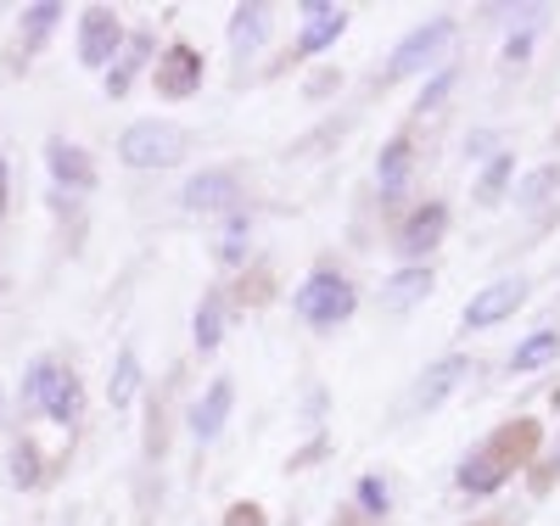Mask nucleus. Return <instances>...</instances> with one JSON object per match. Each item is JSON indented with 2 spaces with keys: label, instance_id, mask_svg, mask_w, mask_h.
I'll list each match as a JSON object with an SVG mask.
<instances>
[{
  "label": "nucleus",
  "instance_id": "obj_23",
  "mask_svg": "<svg viewBox=\"0 0 560 526\" xmlns=\"http://www.w3.org/2000/svg\"><path fill=\"white\" fill-rule=\"evenodd\" d=\"M219 337H224V297H219V292H208V297H202V308H197V348H202V353H213V348H219Z\"/></svg>",
  "mask_w": 560,
  "mask_h": 526
},
{
  "label": "nucleus",
  "instance_id": "obj_6",
  "mask_svg": "<svg viewBox=\"0 0 560 526\" xmlns=\"http://www.w3.org/2000/svg\"><path fill=\"white\" fill-rule=\"evenodd\" d=\"M179 202L191 208V213H236L242 185H236V174H230V168H202L191 185H185Z\"/></svg>",
  "mask_w": 560,
  "mask_h": 526
},
{
  "label": "nucleus",
  "instance_id": "obj_26",
  "mask_svg": "<svg viewBox=\"0 0 560 526\" xmlns=\"http://www.w3.org/2000/svg\"><path fill=\"white\" fill-rule=\"evenodd\" d=\"M242 258H247V213L236 208L219 230V264H242Z\"/></svg>",
  "mask_w": 560,
  "mask_h": 526
},
{
  "label": "nucleus",
  "instance_id": "obj_7",
  "mask_svg": "<svg viewBox=\"0 0 560 526\" xmlns=\"http://www.w3.org/2000/svg\"><path fill=\"white\" fill-rule=\"evenodd\" d=\"M522 297H527V280H493L488 292H477L465 303V330H488V325L510 319L522 308Z\"/></svg>",
  "mask_w": 560,
  "mask_h": 526
},
{
  "label": "nucleus",
  "instance_id": "obj_17",
  "mask_svg": "<svg viewBox=\"0 0 560 526\" xmlns=\"http://www.w3.org/2000/svg\"><path fill=\"white\" fill-rule=\"evenodd\" d=\"M57 359H34L28 370H23V387H18V414L28 420V414H39L45 409V393H51V381H57Z\"/></svg>",
  "mask_w": 560,
  "mask_h": 526
},
{
  "label": "nucleus",
  "instance_id": "obj_29",
  "mask_svg": "<svg viewBox=\"0 0 560 526\" xmlns=\"http://www.w3.org/2000/svg\"><path fill=\"white\" fill-rule=\"evenodd\" d=\"M224 526H264V510L258 504H236V510L224 515Z\"/></svg>",
  "mask_w": 560,
  "mask_h": 526
},
{
  "label": "nucleus",
  "instance_id": "obj_2",
  "mask_svg": "<svg viewBox=\"0 0 560 526\" xmlns=\"http://www.w3.org/2000/svg\"><path fill=\"white\" fill-rule=\"evenodd\" d=\"M118 157L129 168H174L185 157V129L168 118H140L118 135Z\"/></svg>",
  "mask_w": 560,
  "mask_h": 526
},
{
  "label": "nucleus",
  "instance_id": "obj_18",
  "mask_svg": "<svg viewBox=\"0 0 560 526\" xmlns=\"http://www.w3.org/2000/svg\"><path fill=\"white\" fill-rule=\"evenodd\" d=\"M62 17H68V12L57 7V0H39V7H23V17H18V23H23V57H34L39 45L51 39V28H57Z\"/></svg>",
  "mask_w": 560,
  "mask_h": 526
},
{
  "label": "nucleus",
  "instance_id": "obj_8",
  "mask_svg": "<svg viewBox=\"0 0 560 526\" xmlns=\"http://www.w3.org/2000/svg\"><path fill=\"white\" fill-rule=\"evenodd\" d=\"M45 168H51L57 185L79 190V197H84V190H96V163H90V152L73 147V140H62V135L45 140Z\"/></svg>",
  "mask_w": 560,
  "mask_h": 526
},
{
  "label": "nucleus",
  "instance_id": "obj_21",
  "mask_svg": "<svg viewBox=\"0 0 560 526\" xmlns=\"http://www.w3.org/2000/svg\"><path fill=\"white\" fill-rule=\"evenodd\" d=\"M427 292H432V269H420V264H409V269H398L387 280V303L393 308H409L415 297H427Z\"/></svg>",
  "mask_w": 560,
  "mask_h": 526
},
{
  "label": "nucleus",
  "instance_id": "obj_28",
  "mask_svg": "<svg viewBox=\"0 0 560 526\" xmlns=\"http://www.w3.org/2000/svg\"><path fill=\"white\" fill-rule=\"evenodd\" d=\"M555 179H560V168H544V174H533V179H527V185L516 190V202H522V208H533V202L544 197V190H549Z\"/></svg>",
  "mask_w": 560,
  "mask_h": 526
},
{
  "label": "nucleus",
  "instance_id": "obj_14",
  "mask_svg": "<svg viewBox=\"0 0 560 526\" xmlns=\"http://www.w3.org/2000/svg\"><path fill=\"white\" fill-rule=\"evenodd\" d=\"M303 12H308V28L298 34V57H314L331 39H342V28H348V12L342 7H303Z\"/></svg>",
  "mask_w": 560,
  "mask_h": 526
},
{
  "label": "nucleus",
  "instance_id": "obj_22",
  "mask_svg": "<svg viewBox=\"0 0 560 526\" xmlns=\"http://www.w3.org/2000/svg\"><path fill=\"white\" fill-rule=\"evenodd\" d=\"M560 353V330H538V337H527L516 353H510V370H538Z\"/></svg>",
  "mask_w": 560,
  "mask_h": 526
},
{
  "label": "nucleus",
  "instance_id": "obj_13",
  "mask_svg": "<svg viewBox=\"0 0 560 526\" xmlns=\"http://www.w3.org/2000/svg\"><path fill=\"white\" fill-rule=\"evenodd\" d=\"M51 425H79V414H84V387H79V375L62 364L57 370V381H51V393H45V409H39Z\"/></svg>",
  "mask_w": 560,
  "mask_h": 526
},
{
  "label": "nucleus",
  "instance_id": "obj_12",
  "mask_svg": "<svg viewBox=\"0 0 560 526\" xmlns=\"http://www.w3.org/2000/svg\"><path fill=\"white\" fill-rule=\"evenodd\" d=\"M230 404H236V387H230V381L219 375L213 387L202 393V404L191 409V432H197L202 443H213V437L224 432V420H230Z\"/></svg>",
  "mask_w": 560,
  "mask_h": 526
},
{
  "label": "nucleus",
  "instance_id": "obj_24",
  "mask_svg": "<svg viewBox=\"0 0 560 526\" xmlns=\"http://www.w3.org/2000/svg\"><path fill=\"white\" fill-rule=\"evenodd\" d=\"M510 174H516V157H510V152H499L488 168H482V179H477V202H499L504 197V185H510Z\"/></svg>",
  "mask_w": 560,
  "mask_h": 526
},
{
  "label": "nucleus",
  "instance_id": "obj_25",
  "mask_svg": "<svg viewBox=\"0 0 560 526\" xmlns=\"http://www.w3.org/2000/svg\"><path fill=\"white\" fill-rule=\"evenodd\" d=\"M12 470H7V482L12 488H39V448L23 437V443H12V459H7Z\"/></svg>",
  "mask_w": 560,
  "mask_h": 526
},
{
  "label": "nucleus",
  "instance_id": "obj_1",
  "mask_svg": "<svg viewBox=\"0 0 560 526\" xmlns=\"http://www.w3.org/2000/svg\"><path fill=\"white\" fill-rule=\"evenodd\" d=\"M292 308H298V319H303V325H314V330H331V325L353 319L359 292H353V280H348V274H337V269H314V274L298 285Z\"/></svg>",
  "mask_w": 560,
  "mask_h": 526
},
{
  "label": "nucleus",
  "instance_id": "obj_20",
  "mask_svg": "<svg viewBox=\"0 0 560 526\" xmlns=\"http://www.w3.org/2000/svg\"><path fill=\"white\" fill-rule=\"evenodd\" d=\"M409 168H415L409 140H404V135H398V140H387V147H382V163H376V179H382V190H404Z\"/></svg>",
  "mask_w": 560,
  "mask_h": 526
},
{
  "label": "nucleus",
  "instance_id": "obj_31",
  "mask_svg": "<svg viewBox=\"0 0 560 526\" xmlns=\"http://www.w3.org/2000/svg\"><path fill=\"white\" fill-rule=\"evenodd\" d=\"M7 202H12V163L0 157V213H7Z\"/></svg>",
  "mask_w": 560,
  "mask_h": 526
},
{
  "label": "nucleus",
  "instance_id": "obj_30",
  "mask_svg": "<svg viewBox=\"0 0 560 526\" xmlns=\"http://www.w3.org/2000/svg\"><path fill=\"white\" fill-rule=\"evenodd\" d=\"M448 79H454V73H443V79H438L432 90H420V113H427V107H438V102H443V90H448Z\"/></svg>",
  "mask_w": 560,
  "mask_h": 526
},
{
  "label": "nucleus",
  "instance_id": "obj_3",
  "mask_svg": "<svg viewBox=\"0 0 560 526\" xmlns=\"http://www.w3.org/2000/svg\"><path fill=\"white\" fill-rule=\"evenodd\" d=\"M118 45H124V17L113 7H90L79 17V62L84 68H113Z\"/></svg>",
  "mask_w": 560,
  "mask_h": 526
},
{
  "label": "nucleus",
  "instance_id": "obj_9",
  "mask_svg": "<svg viewBox=\"0 0 560 526\" xmlns=\"http://www.w3.org/2000/svg\"><path fill=\"white\" fill-rule=\"evenodd\" d=\"M510 443H516V425H510V432H504L499 443H488L482 454H471V459L459 465V488H465V493H493V488L504 482V476L516 470V465L504 459V448H510Z\"/></svg>",
  "mask_w": 560,
  "mask_h": 526
},
{
  "label": "nucleus",
  "instance_id": "obj_27",
  "mask_svg": "<svg viewBox=\"0 0 560 526\" xmlns=\"http://www.w3.org/2000/svg\"><path fill=\"white\" fill-rule=\"evenodd\" d=\"M359 504H364L370 515H387L393 493H387V482H382V476H364V482H359Z\"/></svg>",
  "mask_w": 560,
  "mask_h": 526
},
{
  "label": "nucleus",
  "instance_id": "obj_10",
  "mask_svg": "<svg viewBox=\"0 0 560 526\" xmlns=\"http://www.w3.org/2000/svg\"><path fill=\"white\" fill-rule=\"evenodd\" d=\"M443 230H448V208L443 202H427V208H415L398 230V253L404 258H427L438 242H443Z\"/></svg>",
  "mask_w": 560,
  "mask_h": 526
},
{
  "label": "nucleus",
  "instance_id": "obj_15",
  "mask_svg": "<svg viewBox=\"0 0 560 526\" xmlns=\"http://www.w3.org/2000/svg\"><path fill=\"white\" fill-rule=\"evenodd\" d=\"M459 375H471V364H465L459 353H448V359H438L427 375H420V393H415V404L420 409H438L454 387H459Z\"/></svg>",
  "mask_w": 560,
  "mask_h": 526
},
{
  "label": "nucleus",
  "instance_id": "obj_11",
  "mask_svg": "<svg viewBox=\"0 0 560 526\" xmlns=\"http://www.w3.org/2000/svg\"><path fill=\"white\" fill-rule=\"evenodd\" d=\"M152 62V34L140 28V34H124V45H118V57H113V68H107V95L118 102V95H129V84H135V73Z\"/></svg>",
  "mask_w": 560,
  "mask_h": 526
},
{
  "label": "nucleus",
  "instance_id": "obj_19",
  "mask_svg": "<svg viewBox=\"0 0 560 526\" xmlns=\"http://www.w3.org/2000/svg\"><path fill=\"white\" fill-rule=\"evenodd\" d=\"M135 393H140V359H135V348H118L113 381H107V404H113V409H129Z\"/></svg>",
  "mask_w": 560,
  "mask_h": 526
},
{
  "label": "nucleus",
  "instance_id": "obj_16",
  "mask_svg": "<svg viewBox=\"0 0 560 526\" xmlns=\"http://www.w3.org/2000/svg\"><path fill=\"white\" fill-rule=\"evenodd\" d=\"M264 34H269V7H236V12H230V51H236V57L258 51Z\"/></svg>",
  "mask_w": 560,
  "mask_h": 526
},
{
  "label": "nucleus",
  "instance_id": "obj_5",
  "mask_svg": "<svg viewBox=\"0 0 560 526\" xmlns=\"http://www.w3.org/2000/svg\"><path fill=\"white\" fill-rule=\"evenodd\" d=\"M202 90V51L197 45L174 39L168 51L158 57V95H168V102H185V95Z\"/></svg>",
  "mask_w": 560,
  "mask_h": 526
},
{
  "label": "nucleus",
  "instance_id": "obj_4",
  "mask_svg": "<svg viewBox=\"0 0 560 526\" xmlns=\"http://www.w3.org/2000/svg\"><path fill=\"white\" fill-rule=\"evenodd\" d=\"M448 39H454V17H432V23H420L415 34H404V39L393 45V57H387V79H404V73H415V68H427Z\"/></svg>",
  "mask_w": 560,
  "mask_h": 526
}]
</instances>
